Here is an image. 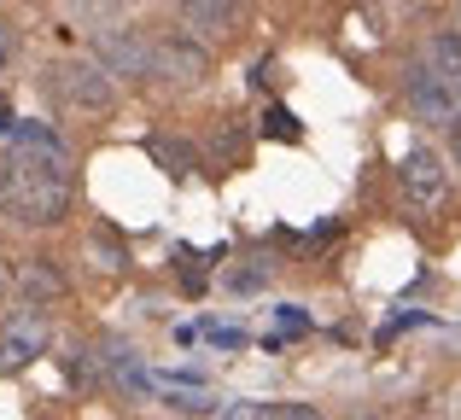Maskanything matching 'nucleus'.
<instances>
[{
	"mask_svg": "<svg viewBox=\"0 0 461 420\" xmlns=\"http://www.w3.org/2000/svg\"><path fill=\"white\" fill-rule=\"evenodd\" d=\"M450 164L461 170V129H450Z\"/></svg>",
	"mask_w": 461,
	"mask_h": 420,
	"instance_id": "19",
	"label": "nucleus"
},
{
	"mask_svg": "<svg viewBox=\"0 0 461 420\" xmlns=\"http://www.w3.org/2000/svg\"><path fill=\"white\" fill-rule=\"evenodd\" d=\"M0 216L23 228H59L70 216V182H53V175H35L23 164L0 158Z\"/></svg>",
	"mask_w": 461,
	"mask_h": 420,
	"instance_id": "1",
	"label": "nucleus"
},
{
	"mask_svg": "<svg viewBox=\"0 0 461 420\" xmlns=\"http://www.w3.org/2000/svg\"><path fill=\"white\" fill-rule=\"evenodd\" d=\"M275 420H321L315 409H298V403H286V409H275Z\"/></svg>",
	"mask_w": 461,
	"mask_h": 420,
	"instance_id": "18",
	"label": "nucleus"
},
{
	"mask_svg": "<svg viewBox=\"0 0 461 420\" xmlns=\"http://www.w3.org/2000/svg\"><path fill=\"white\" fill-rule=\"evenodd\" d=\"M94 53H100V70H112V76H152V41L140 30H100Z\"/></svg>",
	"mask_w": 461,
	"mask_h": 420,
	"instance_id": "7",
	"label": "nucleus"
},
{
	"mask_svg": "<svg viewBox=\"0 0 461 420\" xmlns=\"http://www.w3.org/2000/svg\"><path fill=\"white\" fill-rule=\"evenodd\" d=\"M6 158H12V164H23V170H35V175L70 182V152H65V140H59L53 129H35V123L12 129V152H6Z\"/></svg>",
	"mask_w": 461,
	"mask_h": 420,
	"instance_id": "4",
	"label": "nucleus"
},
{
	"mask_svg": "<svg viewBox=\"0 0 461 420\" xmlns=\"http://www.w3.org/2000/svg\"><path fill=\"white\" fill-rule=\"evenodd\" d=\"M181 23L199 30V41H228L246 30V0H181Z\"/></svg>",
	"mask_w": 461,
	"mask_h": 420,
	"instance_id": "9",
	"label": "nucleus"
},
{
	"mask_svg": "<svg viewBox=\"0 0 461 420\" xmlns=\"http://www.w3.org/2000/svg\"><path fill=\"white\" fill-rule=\"evenodd\" d=\"M427 65L438 70V76L461 82V30H444V35H432V47H427Z\"/></svg>",
	"mask_w": 461,
	"mask_h": 420,
	"instance_id": "11",
	"label": "nucleus"
},
{
	"mask_svg": "<svg viewBox=\"0 0 461 420\" xmlns=\"http://www.w3.org/2000/svg\"><path fill=\"white\" fill-rule=\"evenodd\" d=\"M211 76V47L193 41V35H164L152 41V82L164 88H199Z\"/></svg>",
	"mask_w": 461,
	"mask_h": 420,
	"instance_id": "3",
	"label": "nucleus"
},
{
	"mask_svg": "<svg viewBox=\"0 0 461 420\" xmlns=\"http://www.w3.org/2000/svg\"><path fill=\"white\" fill-rule=\"evenodd\" d=\"M403 100L420 123H444V129H461V88L450 76H438L432 65H409L403 76Z\"/></svg>",
	"mask_w": 461,
	"mask_h": 420,
	"instance_id": "2",
	"label": "nucleus"
},
{
	"mask_svg": "<svg viewBox=\"0 0 461 420\" xmlns=\"http://www.w3.org/2000/svg\"><path fill=\"white\" fill-rule=\"evenodd\" d=\"M228 292H258V286H269V263H240V269L222 274Z\"/></svg>",
	"mask_w": 461,
	"mask_h": 420,
	"instance_id": "14",
	"label": "nucleus"
},
{
	"mask_svg": "<svg viewBox=\"0 0 461 420\" xmlns=\"http://www.w3.org/2000/svg\"><path fill=\"white\" fill-rule=\"evenodd\" d=\"M368 420H374V415H368Z\"/></svg>",
	"mask_w": 461,
	"mask_h": 420,
	"instance_id": "21",
	"label": "nucleus"
},
{
	"mask_svg": "<svg viewBox=\"0 0 461 420\" xmlns=\"http://www.w3.org/2000/svg\"><path fill=\"white\" fill-rule=\"evenodd\" d=\"M152 158L164 164L169 175H193V170H199V152H193L187 140H152Z\"/></svg>",
	"mask_w": 461,
	"mask_h": 420,
	"instance_id": "12",
	"label": "nucleus"
},
{
	"mask_svg": "<svg viewBox=\"0 0 461 420\" xmlns=\"http://www.w3.org/2000/svg\"><path fill=\"white\" fill-rule=\"evenodd\" d=\"M18 292L30 298V309H41L53 298H65V274L53 269V257H30V263H18Z\"/></svg>",
	"mask_w": 461,
	"mask_h": 420,
	"instance_id": "10",
	"label": "nucleus"
},
{
	"mask_svg": "<svg viewBox=\"0 0 461 420\" xmlns=\"http://www.w3.org/2000/svg\"><path fill=\"white\" fill-rule=\"evenodd\" d=\"M216 420H275V409H263V403H228Z\"/></svg>",
	"mask_w": 461,
	"mask_h": 420,
	"instance_id": "15",
	"label": "nucleus"
},
{
	"mask_svg": "<svg viewBox=\"0 0 461 420\" xmlns=\"http://www.w3.org/2000/svg\"><path fill=\"white\" fill-rule=\"evenodd\" d=\"M456 88H461V82H456Z\"/></svg>",
	"mask_w": 461,
	"mask_h": 420,
	"instance_id": "20",
	"label": "nucleus"
},
{
	"mask_svg": "<svg viewBox=\"0 0 461 420\" xmlns=\"http://www.w3.org/2000/svg\"><path fill=\"white\" fill-rule=\"evenodd\" d=\"M59 100L77 105V112H112L117 105V82H112V70L77 58V65H59Z\"/></svg>",
	"mask_w": 461,
	"mask_h": 420,
	"instance_id": "5",
	"label": "nucleus"
},
{
	"mask_svg": "<svg viewBox=\"0 0 461 420\" xmlns=\"http://www.w3.org/2000/svg\"><path fill=\"white\" fill-rule=\"evenodd\" d=\"M164 398H169V409H181V415H204V409H216V398L204 386H164Z\"/></svg>",
	"mask_w": 461,
	"mask_h": 420,
	"instance_id": "13",
	"label": "nucleus"
},
{
	"mask_svg": "<svg viewBox=\"0 0 461 420\" xmlns=\"http://www.w3.org/2000/svg\"><path fill=\"white\" fill-rule=\"evenodd\" d=\"M12 53H18V35H12V23L0 18V76H6V65H12Z\"/></svg>",
	"mask_w": 461,
	"mask_h": 420,
	"instance_id": "16",
	"label": "nucleus"
},
{
	"mask_svg": "<svg viewBox=\"0 0 461 420\" xmlns=\"http://www.w3.org/2000/svg\"><path fill=\"white\" fill-rule=\"evenodd\" d=\"M403 193H409V205H420V210L444 205V193H450V164L432 147H415L403 158Z\"/></svg>",
	"mask_w": 461,
	"mask_h": 420,
	"instance_id": "8",
	"label": "nucleus"
},
{
	"mask_svg": "<svg viewBox=\"0 0 461 420\" xmlns=\"http://www.w3.org/2000/svg\"><path fill=\"white\" fill-rule=\"evenodd\" d=\"M269 135H281V140H298V123H293V112H269Z\"/></svg>",
	"mask_w": 461,
	"mask_h": 420,
	"instance_id": "17",
	"label": "nucleus"
},
{
	"mask_svg": "<svg viewBox=\"0 0 461 420\" xmlns=\"http://www.w3.org/2000/svg\"><path fill=\"white\" fill-rule=\"evenodd\" d=\"M47 339H53V327H47L41 309H18L12 321H0V374L47 356Z\"/></svg>",
	"mask_w": 461,
	"mask_h": 420,
	"instance_id": "6",
	"label": "nucleus"
}]
</instances>
